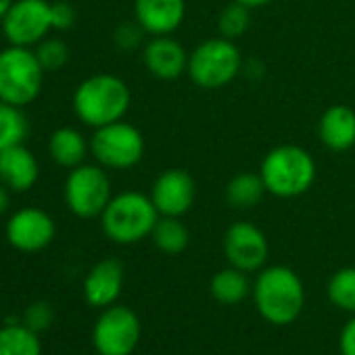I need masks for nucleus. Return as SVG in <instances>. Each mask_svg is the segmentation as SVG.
I'll use <instances>...</instances> for the list:
<instances>
[{
	"mask_svg": "<svg viewBox=\"0 0 355 355\" xmlns=\"http://www.w3.org/2000/svg\"><path fill=\"white\" fill-rule=\"evenodd\" d=\"M255 307L263 320L276 326L295 322L305 305V288L297 272L286 266L266 268L253 286Z\"/></svg>",
	"mask_w": 355,
	"mask_h": 355,
	"instance_id": "nucleus-1",
	"label": "nucleus"
},
{
	"mask_svg": "<svg viewBox=\"0 0 355 355\" xmlns=\"http://www.w3.org/2000/svg\"><path fill=\"white\" fill-rule=\"evenodd\" d=\"M130 107V90L123 80L111 73H98L84 80L73 94L78 117L92 128L119 121Z\"/></svg>",
	"mask_w": 355,
	"mask_h": 355,
	"instance_id": "nucleus-2",
	"label": "nucleus"
},
{
	"mask_svg": "<svg viewBox=\"0 0 355 355\" xmlns=\"http://www.w3.org/2000/svg\"><path fill=\"white\" fill-rule=\"evenodd\" d=\"M259 173L268 193L291 199L309 191L315 180V163L305 148L297 144H282L266 155Z\"/></svg>",
	"mask_w": 355,
	"mask_h": 355,
	"instance_id": "nucleus-3",
	"label": "nucleus"
},
{
	"mask_svg": "<svg viewBox=\"0 0 355 355\" xmlns=\"http://www.w3.org/2000/svg\"><path fill=\"white\" fill-rule=\"evenodd\" d=\"M159 211L150 197L142 193H121L111 197L101 214L103 232L117 245H132L153 234Z\"/></svg>",
	"mask_w": 355,
	"mask_h": 355,
	"instance_id": "nucleus-4",
	"label": "nucleus"
},
{
	"mask_svg": "<svg viewBox=\"0 0 355 355\" xmlns=\"http://www.w3.org/2000/svg\"><path fill=\"white\" fill-rule=\"evenodd\" d=\"M44 73L34 51L11 44L0 53V101L15 107L34 103L42 90Z\"/></svg>",
	"mask_w": 355,
	"mask_h": 355,
	"instance_id": "nucleus-5",
	"label": "nucleus"
},
{
	"mask_svg": "<svg viewBox=\"0 0 355 355\" xmlns=\"http://www.w3.org/2000/svg\"><path fill=\"white\" fill-rule=\"evenodd\" d=\"M189 76L205 90H218L228 86L241 71V53L234 40L211 38L199 44L189 55Z\"/></svg>",
	"mask_w": 355,
	"mask_h": 355,
	"instance_id": "nucleus-6",
	"label": "nucleus"
},
{
	"mask_svg": "<svg viewBox=\"0 0 355 355\" xmlns=\"http://www.w3.org/2000/svg\"><path fill=\"white\" fill-rule=\"evenodd\" d=\"M90 150L103 167L130 169L144 155V138L140 130L119 119L96 128L90 140Z\"/></svg>",
	"mask_w": 355,
	"mask_h": 355,
	"instance_id": "nucleus-7",
	"label": "nucleus"
},
{
	"mask_svg": "<svg viewBox=\"0 0 355 355\" xmlns=\"http://www.w3.org/2000/svg\"><path fill=\"white\" fill-rule=\"evenodd\" d=\"M111 201V184L105 169L96 165H78L65 182V203L82 220L96 218Z\"/></svg>",
	"mask_w": 355,
	"mask_h": 355,
	"instance_id": "nucleus-8",
	"label": "nucleus"
},
{
	"mask_svg": "<svg viewBox=\"0 0 355 355\" xmlns=\"http://www.w3.org/2000/svg\"><path fill=\"white\" fill-rule=\"evenodd\" d=\"M140 320L125 305H109L92 328V345L98 355H132L140 340Z\"/></svg>",
	"mask_w": 355,
	"mask_h": 355,
	"instance_id": "nucleus-9",
	"label": "nucleus"
},
{
	"mask_svg": "<svg viewBox=\"0 0 355 355\" xmlns=\"http://www.w3.org/2000/svg\"><path fill=\"white\" fill-rule=\"evenodd\" d=\"M3 34L13 46L38 44L53 30L51 3L46 0H15L3 17Z\"/></svg>",
	"mask_w": 355,
	"mask_h": 355,
	"instance_id": "nucleus-10",
	"label": "nucleus"
},
{
	"mask_svg": "<svg viewBox=\"0 0 355 355\" xmlns=\"http://www.w3.org/2000/svg\"><path fill=\"white\" fill-rule=\"evenodd\" d=\"M224 253L232 268L243 272H257L266 266L270 245L266 234L251 222H236L226 230Z\"/></svg>",
	"mask_w": 355,
	"mask_h": 355,
	"instance_id": "nucleus-11",
	"label": "nucleus"
},
{
	"mask_svg": "<svg viewBox=\"0 0 355 355\" xmlns=\"http://www.w3.org/2000/svg\"><path fill=\"white\" fill-rule=\"evenodd\" d=\"M55 232L57 228L53 218L38 207L19 209L7 222V241L13 249L24 253H38L46 249L53 243Z\"/></svg>",
	"mask_w": 355,
	"mask_h": 355,
	"instance_id": "nucleus-12",
	"label": "nucleus"
},
{
	"mask_svg": "<svg viewBox=\"0 0 355 355\" xmlns=\"http://www.w3.org/2000/svg\"><path fill=\"white\" fill-rule=\"evenodd\" d=\"M195 180L184 169H167L163 171L150 191V199L159 216L180 218L195 203Z\"/></svg>",
	"mask_w": 355,
	"mask_h": 355,
	"instance_id": "nucleus-13",
	"label": "nucleus"
},
{
	"mask_svg": "<svg viewBox=\"0 0 355 355\" xmlns=\"http://www.w3.org/2000/svg\"><path fill=\"white\" fill-rule=\"evenodd\" d=\"M134 13L146 34L169 36L184 21L187 3L184 0H136Z\"/></svg>",
	"mask_w": 355,
	"mask_h": 355,
	"instance_id": "nucleus-14",
	"label": "nucleus"
},
{
	"mask_svg": "<svg viewBox=\"0 0 355 355\" xmlns=\"http://www.w3.org/2000/svg\"><path fill=\"white\" fill-rule=\"evenodd\" d=\"M144 65L159 80H175L189 69V55L180 42L169 36H155L144 46Z\"/></svg>",
	"mask_w": 355,
	"mask_h": 355,
	"instance_id": "nucleus-15",
	"label": "nucleus"
},
{
	"mask_svg": "<svg viewBox=\"0 0 355 355\" xmlns=\"http://www.w3.org/2000/svg\"><path fill=\"white\" fill-rule=\"evenodd\" d=\"M38 161L34 153L24 146H11L0 150V182L13 193L30 191L38 180Z\"/></svg>",
	"mask_w": 355,
	"mask_h": 355,
	"instance_id": "nucleus-16",
	"label": "nucleus"
},
{
	"mask_svg": "<svg viewBox=\"0 0 355 355\" xmlns=\"http://www.w3.org/2000/svg\"><path fill=\"white\" fill-rule=\"evenodd\" d=\"M123 286V266L117 259L98 261L84 280V297L92 307H109L117 301Z\"/></svg>",
	"mask_w": 355,
	"mask_h": 355,
	"instance_id": "nucleus-17",
	"label": "nucleus"
},
{
	"mask_svg": "<svg viewBox=\"0 0 355 355\" xmlns=\"http://www.w3.org/2000/svg\"><path fill=\"white\" fill-rule=\"evenodd\" d=\"M320 140L334 153L349 150L355 144V111L345 105L326 109L318 125Z\"/></svg>",
	"mask_w": 355,
	"mask_h": 355,
	"instance_id": "nucleus-18",
	"label": "nucleus"
},
{
	"mask_svg": "<svg viewBox=\"0 0 355 355\" xmlns=\"http://www.w3.org/2000/svg\"><path fill=\"white\" fill-rule=\"evenodd\" d=\"M49 150H51V157L55 159V163H59L61 167L73 169V167L82 165L88 146H86L84 136L76 128H59L53 132V136L49 140Z\"/></svg>",
	"mask_w": 355,
	"mask_h": 355,
	"instance_id": "nucleus-19",
	"label": "nucleus"
},
{
	"mask_svg": "<svg viewBox=\"0 0 355 355\" xmlns=\"http://www.w3.org/2000/svg\"><path fill=\"white\" fill-rule=\"evenodd\" d=\"M209 288H211V295L216 301H220L224 305H236L247 299V295L251 291V282L247 278V272L230 266V268L214 274Z\"/></svg>",
	"mask_w": 355,
	"mask_h": 355,
	"instance_id": "nucleus-20",
	"label": "nucleus"
},
{
	"mask_svg": "<svg viewBox=\"0 0 355 355\" xmlns=\"http://www.w3.org/2000/svg\"><path fill=\"white\" fill-rule=\"evenodd\" d=\"M268 189H266L261 173H251V171L234 175L226 187V199L236 209L255 207L263 199Z\"/></svg>",
	"mask_w": 355,
	"mask_h": 355,
	"instance_id": "nucleus-21",
	"label": "nucleus"
},
{
	"mask_svg": "<svg viewBox=\"0 0 355 355\" xmlns=\"http://www.w3.org/2000/svg\"><path fill=\"white\" fill-rule=\"evenodd\" d=\"M0 355H42L40 334L21 324L0 328Z\"/></svg>",
	"mask_w": 355,
	"mask_h": 355,
	"instance_id": "nucleus-22",
	"label": "nucleus"
},
{
	"mask_svg": "<svg viewBox=\"0 0 355 355\" xmlns=\"http://www.w3.org/2000/svg\"><path fill=\"white\" fill-rule=\"evenodd\" d=\"M153 243L159 251H163L165 255H180L191 241L189 228L178 220V218H169V216H161L153 228Z\"/></svg>",
	"mask_w": 355,
	"mask_h": 355,
	"instance_id": "nucleus-23",
	"label": "nucleus"
},
{
	"mask_svg": "<svg viewBox=\"0 0 355 355\" xmlns=\"http://www.w3.org/2000/svg\"><path fill=\"white\" fill-rule=\"evenodd\" d=\"M21 109L24 107L0 101V150L24 144V140L28 138L30 121Z\"/></svg>",
	"mask_w": 355,
	"mask_h": 355,
	"instance_id": "nucleus-24",
	"label": "nucleus"
},
{
	"mask_svg": "<svg viewBox=\"0 0 355 355\" xmlns=\"http://www.w3.org/2000/svg\"><path fill=\"white\" fill-rule=\"evenodd\" d=\"M328 299L343 311L355 313V268H343L328 280Z\"/></svg>",
	"mask_w": 355,
	"mask_h": 355,
	"instance_id": "nucleus-25",
	"label": "nucleus"
},
{
	"mask_svg": "<svg viewBox=\"0 0 355 355\" xmlns=\"http://www.w3.org/2000/svg\"><path fill=\"white\" fill-rule=\"evenodd\" d=\"M249 26H251L249 7L236 3V0L220 13V19H218V30H220L222 38H228V40L241 38L249 30Z\"/></svg>",
	"mask_w": 355,
	"mask_h": 355,
	"instance_id": "nucleus-26",
	"label": "nucleus"
},
{
	"mask_svg": "<svg viewBox=\"0 0 355 355\" xmlns=\"http://www.w3.org/2000/svg\"><path fill=\"white\" fill-rule=\"evenodd\" d=\"M34 53H36V57H38L44 71H57L69 59V49L59 38H49V40L38 42V49Z\"/></svg>",
	"mask_w": 355,
	"mask_h": 355,
	"instance_id": "nucleus-27",
	"label": "nucleus"
},
{
	"mask_svg": "<svg viewBox=\"0 0 355 355\" xmlns=\"http://www.w3.org/2000/svg\"><path fill=\"white\" fill-rule=\"evenodd\" d=\"M53 320H55V309L46 301H36V303L28 305L24 311V324L38 334L49 330Z\"/></svg>",
	"mask_w": 355,
	"mask_h": 355,
	"instance_id": "nucleus-28",
	"label": "nucleus"
},
{
	"mask_svg": "<svg viewBox=\"0 0 355 355\" xmlns=\"http://www.w3.org/2000/svg\"><path fill=\"white\" fill-rule=\"evenodd\" d=\"M142 26L136 21V24H121L117 30H115V44L121 49V51H134L140 42H142Z\"/></svg>",
	"mask_w": 355,
	"mask_h": 355,
	"instance_id": "nucleus-29",
	"label": "nucleus"
},
{
	"mask_svg": "<svg viewBox=\"0 0 355 355\" xmlns=\"http://www.w3.org/2000/svg\"><path fill=\"white\" fill-rule=\"evenodd\" d=\"M53 15V30H69L76 24V9L67 3V0H57L51 5Z\"/></svg>",
	"mask_w": 355,
	"mask_h": 355,
	"instance_id": "nucleus-30",
	"label": "nucleus"
},
{
	"mask_svg": "<svg viewBox=\"0 0 355 355\" xmlns=\"http://www.w3.org/2000/svg\"><path fill=\"white\" fill-rule=\"evenodd\" d=\"M340 355H355V313L340 330Z\"/></svg>",
	"mask_w": 355,
	"mask_h": 355,
	"instance_id": "nucleus-31",
	"label": "nucleus"
},
{
	"mask_svg": "<svg viewBox=\"0 0 355 355\" xmlns=\"http://www.w3.org/2000/svg\"><path fill=\"white\" fill-rule=\"evenodd\" d=\"M9 205H11V197H9V189L0 182V216H5L9 211Z\"/></svg>",
	"mask_w": 355,
	"mask_h": 355,
	"instance_id": "nucleus-32",
	"label": "nucleus"
},
{
	"mask_svg": "<svg viewBox=\"0 0 355 355\" xmlns=\"http://www.w3.org/2000/svg\"><path fill=\"white\" fill-rule=\"evenodd\" d=\"M236 3H241V5H245V7H249V9H259V7L270 5L272 0H236Z\"/></svg>",
	"mask_w": 355,
	"mask_h": 355,
	"instance_id": "nucleus-33",
	"label": "nucleus"
},
{
	"mask_svg": "<svg viewBox=\"0 0 355 355\" xmlns=\"http://www.w3.org/2000/svg\"><path fill=\"white\" fill-rule=\"evenodd\" d=\"M13 3H15V0H0V21H3V17L7 15V11L11 9Z\"/></svg>",
	"mask_w": 355,
	"mask_h": 355,
	"instance_id": "nucleus-34",
	"label": "nucleus"
}]
</instances>
